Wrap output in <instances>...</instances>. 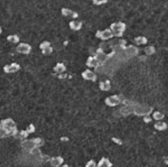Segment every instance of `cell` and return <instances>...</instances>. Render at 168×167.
Masks as SVG:
<instances>
[{"mask_svg": "<svg viewBox=\"0 0 168 167\" xmlns=\"http://www.w3.org/2000/svg\"><path fill=\"white\" fill-rule=\"evenodd\" d=\"M65 70H66V66H65V64H63V63H57V64L55 65V67H54V71H55V73H57V74L64 73Z\"/></svg>", "mask_w": 168, "mask_h": 167, "instance_id": "cell-16", "label": "cell"}, {"mask_svg": "<svg viewBox=\"0 0 168 167\" xmlns=\"http://www.w3.org/2000/svg\"><path fill=\"white\" fill-rule=\"evenodd\" d=\"M15 127H16L15 121L12 120V119H10V118H8V119H5V120H1V122H0V128L5 129L9 136H10V131L14 129Z\"/></svg>", "mask_w": 168, "mask_h": 167, "instance_id": "cell-3", "label": "cell"}, {"mask_svg": "<svg viewBox=\"0 0 168 167\" xmlns=\"http://www.w3.org/2000/svg\"><path fill=\"white\" fill-rule=\"evenodd\" d=\"M155 129H157L158 131H164L167 129V124L166 122H160V121H157L156 124H155Z\"/></svg>", "mask_w": 168, "mask_h": 167, "instance_id": "cell-17", "label": "cell"}, {"mask_svg": "<svg viewBox=\"0 0 168 167\" xmlns=\"http://www.w3.org/2000/svg\"><path fill=\"white\" fill-rule=\"evenodd\" d=\"M127 28V25L125 23H122V21H118V23H113L111 24L110 26V29L112 30L113 35L116 37H121L122 34L125 33V30Z\"/></svg>", "mask_w": 168, "mask_h": 167, "instance_id": "cell-1", "label": "cell"}, {"mask_svg": "<svg viewBox=\"0 0 168 167\" xmlns=\"http://www.w3.org/2000/svg\"><path fill=\"white\" fill-rule=\"evenodd\" d=\"M156 53V48H155V46H147L145 48V54L146 55H152Z\"/></svg>", "mask_w": 168, "mask_h": 167, "instance_id": "cell-23", "label": "cell"}, {"mask_svg": "<svg viewBox=\"0 0 168 167\" xmlns=\"http://www.w3.org/2000/svg\"><path fill=\"white\" fill-rule=\"evenodd\" d=\"M112 141L113 143H116V144H118V145H121L122 144V141L120 139H118V138H116V137H112Z\"/></svg>", "mask_w": 168, "mask_h": 167, "instance_id": "cell-32", "label": "cell"}, {"mask_svg": "<svg viewBox=\"0 0 168 167\" xmlns=\"http://www.w3.org/2000/svg\"><path fill=\"white\" fill-rule=\"evenodd\" d=\"M16 51L18 53H20V54L27 55V54H29V53L32 52V46H30L28 43H20V44H18Z\"/></svg>", "mask_w": 168, "mask_h": 167, "instance_id": "cell-6", "label": "cell"}, {"mask_svg": "<svg viewBox=\"0 0 168 167\" xmlns=\"http://www.w3.org/2000/svg\"><path fill=\"white\" fill-rule=\"evenodd\" d=\"M61 12H62V15H63L64 17H72L74 11H73V10H71L70 8H62Z\"/></svg>", "mask_w": 168, "mask_h": 167, "instance_id": "cell-20", "label": "cell"}, {"mask_svg": "<svg viewBox=\"0 0 168 167\" xmlns=\"http://www.w3.org/2000/svg\"><path fill=\"white\" fill-rule=\"evenodd\" d=\"M61 140H62V141H67L68 138H66V137H62V138H61Z\"/></svg>", "mask_w": 168, "mask_h": 167, "instance_id": "cell-36", "label": "cell"}, {"mask_svg": "<svg viewBox=\"0 0 168 167\" xmlns=\"http://www.w3.org/2000/svg\"><path fill=\"white\" fill-rule=\"evenodd\" d=\"M52 52H53V47H52V46L48 47V48H45V50L42 51V53H43L44 55H50V54H52Z\"/></svg>", "mask_w": 168, "mask_h": 167, "instance_id": "cell-28", "label": "cell"}, {"mask_svg": "<svg viewBox=\"0 0 168 167\" xmlns=\"http://www.w3.org/2000/svg\"><path fill=\"white\" fill-rule=\"evenodd\" d=\"M152 111L151 108H148V107H144V105H136L134 108V112L136 113L137 116H148L150 112Z\"/></svg>", "mask_w": 168, "mask_h": 167, "instance_id": "cell-4", "label": "cell"}, {"mask_svg": "<svg viewBox=\"0 0 168 167\" xmlns=\"http://www.w3.org/2000/svg\"><path fill=\"white\" fill-rule=\"evenodd\" d=\"M100 89L102 91H109L110 89H111V83H110V81L105 80V81L100 82Z\"/></svg>", "mask_w": 168, "mask_h": 167, "instance_id": "cell-15", "label": "cell"}, {"mask_svg": "<svg viewBox=\"0 0 168 167\" xmlns=\"http://www.w3.org/2000/svg\"><path fill=\"white\" fill-rule=\"evenodd\" d=\"M147 42H148V39H147V37H145V36H138V37L135 38V43L136 44H139V45L147 44Z\"/></svg>", "mask_w": 168, "mask_h": 167, "instance_id": "cell-19", "label": "cell"}, {"mask_svg": "<svg viewBox=\"0 0 168 167\" xmlns=\"http://www.w3.org/2000/svg\"><path fill=\"white\" fill-rule=\"evenodd\" d=\"M123 52H125V54H126L127 57H135V56H137V55L139 54V50L135 45L127 46V48Z\"/></svg>", "mask_w": 168, "mask_h": 167, "instance_id": "cell-7", "label": "cell"}, {"mask_svg": "<svg viewBox=\"0 0 168 167\" xmlns=\"http://www.w3.org/2000/svg\"><path fill=\"white\" fill-rule=\"evenodd\" d=\"M92 2H93L95 6H101V5H104V3H107L108 0H92Z\"/></svg>", "mask_w": 168, "mask_h": 167, "instance_id": "cell-25", "label": "cell"}, {"mask_svg": "<svg viewBox=\"0 0 168 167\" xmlns=\"http://www.w3.org/2000/svg\"><path fill=\"white\" fill-rule=\"evenodd\" d=\"M96 167H112V163L110 161L108 158H101L99 160Z\"/></svg>", "mask_w": 168, "mask_h": 167, "instance_id": "cell-14", "label": "cell"}, {"mask_svg": "<svg viewBox=\"0 0 168 167\" xmlns=\"http://www.w3.org/2000/svg\"><path fill=\"white\" fill-rule=\"evenodd\" d=\"M57 76H58V78H65V77H67V75L64 73H61V74H57Z\"/></svg>", "mask_w": 168, "mask_h": 167, "instance_id": "cell-33", "label": "cell"}, {"mask_svg": "<svg viewBox=\"0 0 168 167\" xmlns=\"http://www.w3.org/2000/svg\"><path fill=\"white\" fill-rule=\"evenodd\" d=\"M113 36L114 35L110 28H107L104 30H98V32L95 33V37L101 39V41H109V39H111Z\"/></svg>", "mask_w": 168, "mask_h": 167, "instance_id": "cell-2", "label": "cell"}, {"mask_svg": "<svg viewBox=\"0 0 168 167\" xmlns=\"http://www.w3.org/2000/svg\"><path fill=\"white\" fill-rule=\"evenodd\" d=\"M28 135H29V132H28L27 130H23V131H19V134L17 135L16 138H18V139H20V140H25L26 138L28 137Z\"/></svg>", "mask_w": 168, "mask_h": 167, "instance_id": "cell-22", "label": "cell"}, {"mask_svg": "<svg viewBox=\"0 0 168 167\" xmlns=\"http://www.w3.org/2000/svg\"><path fill=\"white\" fill-rule=\"evenodd\" d=\"M19 70H20V65L18 63H11L3 66L5 73H15V72H18Z\"/></svg>", "mask_w": 168, "mask_h": 167, "instance_id": "cell-9", "label": "cell"}, {"mask_svg": "<svg viewBox=\"0 0 168 167\" xmlns=\"http://www.w3.org/2000/svg\"><path fill=\"white\" fill-rule=\"evenodd\" d=\"M63 161H64V159L61 156H56V157H52L50 163L53 167H60L62 164H63Z\"/></svg>", "mask_w": 168, "mask_h": 167, "instance_id": "cell-12", "label": "cell"}, {"mask_svg": "<svg viewBox=\"0 0 168 167\" xmlns=\"http://www.w3.org/2000/svg\"><path fill=\"white\" fill-rule=\"evenodd\" d=\"M82 26H83V23L80 20H72L70 23V28L72 30H80L82 28Z\"/></svg>", "mask_w": 168, "mask_h": 167, "instance_id": "cell-13", "label": "cell"}, {"mask_svg": "<svg viewBox=\"0 0 168 167\" xmlns=\"http://www.w3.org/2000/svg\"><path fill=\"white\" fill-rule=\"evenodd\" d=\"M33 140H34V143H35V144H36V146H37V147H41V146H42V145L44 144V141H43V139H41V138H34Z\"/></svg>", "mask_w": 168, "mask_h": 167, "instance_id": "cell-27", "label": "cell"}, {"mask_svg": "<svg viewBox=\"0 0 168 167\" xmlns=\"http://www.w3.org/2000/svg\"><path fill=\"white\" fill-rule=\"evenodd\" d=\"M86 66L87 67H93V68H99L100 66H102V65H101V63L94 57V56H90L86 61Z\"/></svg>", "mask_w": 168, "mask_h": 167, "instance_id": "cell-11", "label": "cell"}, {"mask_svg": "<svg viewBox=\"0 0 168 167\" xmlns=\"http://www.w3.org/2000/svg\"><path fill=\"white\" fill-rule=\"evenodd\" d=\"M7 41L9 43H12V44H17L19 42V36L18 35H9L7 37Z\"/></svg>", "mask_w": 168, "mask_h": 167, "instance_id": "cell-21", "label": "cell"}, {"mask_svg": "<svg viewBox=\"0 0 168 167\" xmlns=\"http://www.w3.org/2000/svg\"><path fill=\"white\" fill-rule=\"evenodd\" d=\"M121 101L122 99L120 98V95H110L104 100V102L109 107H116V105L121 103Z\"/></svg>", "mask_w": 168, "mask_h": 167, "instance_id": "cell-5", "label": "cell"}, {"mask_svg": "<svg viewBox=\"0 0 168 167\" xmlns=\"http://www.w3.org/2000/svg\"><path fill=\"white\" fill-rule=\"evenodd\" d=\"M96 163H95V160L94 159H90L89 161L86 163V165H85V167H96Z\"/></svg>", "mask_w": 168, "mask_h": 167, "instance_id": "cell-26", "label": "cell"}, {"mask_svg": "<svg viewBox=\"0 0 168 167\" xmlns=\"http://www.w3.org/2000/svg\"><path fill=\"white\" fill-rule=\"evenodd\" d=\"M151 118H150L149 116H145L144 117V122H146V124H149V122H151Z\"/></svg>", "mask_w": 168, "mask_h": 167, "instance_id": "cell-31", "label": "cell"}, {"mask_svg": "<svg viewBox=\"0 0 168 167\" xmlns=\"http://www.w3.org/2000/svg\"><path fill=\"white\" fill-rule=\"evenodd\" d=\"M26 130H27L29 134H32V132H34V131H35V126H34V125H29Z\"/></svg>", "mask_w": 168, "mask_h": 167, "instance_id": "cell-30", "label": "cell"}, {"mask_svg": "<svg viewBox=\"0 0 168 167\" xmlns=\"http://www.w3.org/2000/svg\"><path fill=\"white\" fill-rule=\"evenodd\" d=\"M63 167H68V166H67V165H64V166H63Z\"/></svg>", "mask_w": 168, "mask_h": 167, "instance_id": "cell-39", "label": "cell"}, {"mask_svg": "<svg viewBox=\"0 0 168 167\" xmlns=\"http://www.w3.org/2000/svg\"><path fill=\"white\" fill-rule=\"evenodd\" d=\"M165 164H166V165H168V157H166V158H165Z\"/></svg>", "mask_w": 168, "mask_h": 167, "instance_id": "cell-37", "label": "cell"}, {"mask_svg": "<svg viewBox=\"0 0 168 167\" xmlns=\"http://www.w3.org/2000/svg\"><path fill=\"white\" fill-rule=\"evenodd\" d=\"M36 147L37 146H36V144L34 143L33 139L32 140H24V141L21 143V148H23L25 151H27V153L32 151L33 149H35Z\"/></svg>", "mask_w": 168, "mask_h": 167, "instance_id": "cell-8", "label": "cell"}, {"mask_svg": "<svg viewBox=\"0 0 168 167\" xmlns=\"http://www.w3.org/2000/svg\"><path fill=\"white\" fill-rule=\"evenodd\" d=\"M8 132L5 130V129H2V128H0V138H5V137H8Z\"/></svg>", "mask_w": 168, "mask_h": 167, "instance_id": "cell-29", "label": "cell"}, {"mask_svg": "<svg viewBox=\"0 0 168 167\" xmlns=\"http://www.w3.org/2000/svg\"><path fill=\"white\" fill-rule=\"evenodd\" d=\"M77 17H78V14H77V12H76V11H74V12H73V16H72V18H74V19H76V18H77Z\"/></svg>", "mask_w": 168, "mask_h": 167, "instance_id": "cell-35", "label": "cell"}, {"mask_svg": "<svg viewBox=\"0 0 168 167\" xmlns=\"http://www.w3.org/2000/svg\"><path fill=\"white\" fill-rule=\"evenodd\" d=\"M42 161H51V160H50V157H48V156H43Z\"/></svg>", "mask_w": 168, "mask_h": 167, "instance_id": "cell-34", "label": "cell"}, {"mask_svg": "<svg viewBox=\"0 0 168 167\" xmlns=\"http://www.w3.org/2000/svg\"><path fill=\"white\" fill-rule=\"evenodd\" d=\"M48 47H51V43H50V42H47V41L41 43V45H39V48H41L42 51H43V50H45V48H48Z\"/></svg>", "mask_w": 168, "mask_h": 167, "instance_id": "cell-24", "label": "cell"}, {"mask_svg": "<svg viewBox=\"0 0 168 167\" xmlns=\"http://www.w3.org/2000/svg\"><path fill=\"white\" fill-rule=\"evenodd\" d=\"M2 33V28H1V26H0V34Z\"/></svg>", "mask_w": 168, "mask_h": 167, "instance_id": "cell-38", "label": "cell"}, {"mask_svg": "<svg viewBox=\"0 0 168 167\" xmlns=\"http://www.w3.org/2000/svg\"><path fill=\"white\" fill-rule=\"evenodd\" d=\"M82 77L86 81H93L94 82L96 80V74L93 71H91V70L87 68L84 72H82Z\"/></svg>", "mask_w": 168, "mask_h": 167, "instance_id": "cell-10", "label": "cell"}, {"mask_svg": "<svg viewBox=\"0 0 168 167\" xmlns=\"http://www.w3.org/2000/svg\"><path fill=\"white\" fill-rule=\"evenodd\" d=\"M152 118L155 120H157V121H161L164 118H165V115H164L162 112H160V111H155L152 113Z\"/></svg>", "mask_w": 168, "mask_h": 167, "instance_id": "cell-18", "label": "cell"}]
</instances>
